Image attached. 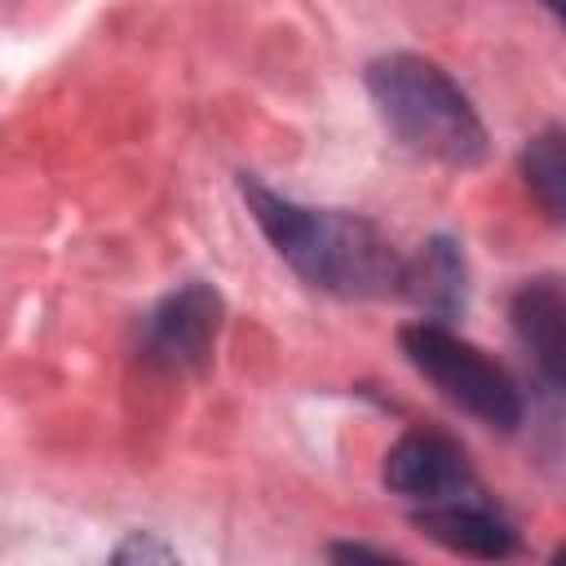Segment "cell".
<instances>
[{
	"instance_id": "cell-1",
	"label": "cell",
	"mask_w": 566,
	"mask_h": 566,
	"mask_svg": "<svg viewBox=\"0 0 566 566\" xmlns=\"http://www.w3.org/2000/svg\"><path fill=\"white\" fill-rule=\"evenodd\" d=\"M239 195L274 252L314 287L336 296H389L402 283L398 248L363 217L336 208H301L274 195L252 172L239 177Z\"/></svg>"
},
{
	"instance_id": "cell-2",
	"label": "cell",
	"mask_w": 566,
	"mask_h": 566,
	"mask_svg": "<svg viewBox=\"0 0 566 566\" xmlns=\"http://www.w3.org/2000/svg\"><path fill=\"white\" fill-rule=\"evenodd\" d=\"M367 93L394 137L451 168H473L486 155V128L464 88L420 53H385L367 66Z\"/></svg>"
},
{
	"instance_id": "cell-3",
	"label": "cell",
	"mask_w": 566,
	"mask_h": 566,
	"mask_svg": "<svg viewBox=\"0 0 566 566\" xmlns=\"http://www.w3.org/2000/svg\"><path fill=\"white\" fill-rule=\"evenodd\" d=\"M407 363L433 380L455 407H464L469 416H478L491 429H517L522 424V394L513 385V376L486 358L478 345H469L464 336H455L451 327H442L438 318H420L407 323L398 332Z\"/></svg>"
},
{
	"instance_id": "cell-4",
	"label": "cell",
	"mask_w": 566,
	"mask_h": 566,
	"mask_svg": "<svg viewBox=\"0 0 566 566\" xmlns=\"http://www.w3.org/2000/svg\"><path fill=\"white\" fill-rule=\"evenodd\" d=\"M385 486L411 504H442V500L473 491L478 482H473V469H469L460 442H451L447 433L420 429L389 447Z\"/></svg>"
},
{
	"instance_id": "cell-5",
	"label": "cell",
	"mask_w": 566,
	"mask_h": 566,
	"mask_svg": "<svg viewBox=\"0 0 566 566\" xmlns=\"http://www.w3.org/2000/svg\"><path fill=\"white\" fill-rule=\"evenodd\" d=\"M221 327V296L208 283H186L146 318V354L164 367H199Z\"/></svg>"
},
{
	"instance_id": "cell-6",
	"label": "cell",
	"mask_w": 566,
	"mask_h": 566,
	"mask_svg": "<svg viewBox=\"0 0 566 566\" xmlns=\"http://www.w3.org/2000/svg\"><path fill=\"white\" fill-rule=\"evenodd\" d=\"M411 522L442 548L460 553V557H509L517 548V531L513 522L491 504L482 500V491H464L455 500H442V504H420L411 513Z\"/></svg>"
},
{
	"instance_id": "cell-7",
	"label": "cell",
	"mask_w": 566,
	"mask_h": 566,
	"mask_svg": "<svg viewBox=\"0 0 566 566\" xmlns=\"http://www.w3.org/2000/svg\"><path fill=\"white\" fill-rule=\"evenodd\" d=\"M509 314H513V332L531 349L539 376L548 385H562V367H566V301H562L557 279L522 283Z\"/></svg>"
},
{
	"instance_id": "cell-8",
	"label": "cell",
	"mask_w": 566,
	"mask_h": 566,
	"mask_svg": "<svg viewBox=\"0 0 566 566\" xmlns=\"http://www.w3.org/2000/svg\"><path fill=\"white\" fill-rule=\"evenodd\" d=\"M398 292L429 314H451L464 301V256L451 239H429L411 261H402Z\"/></svg>"
},
{
	"instance_id": "cell-9",
	"label": "cell",
	"mask_w": 566,
	"mask_h": 566,
	"mask_svg": "<svg viewBox=\"0 0 566 566\" xmlns=\"http://www.w3.org/2000/svg\"><path fill=\"white\" fill-rule=\"evenodd\" d=\"M522 172L531 195L544 203L548 217H562L566 203V159H562V128H544L526 150H522Z\"/></svg>"
},
{
	"instance_id": "cell-10",
	"label": "cell",
	"mask_w": 566,
	"mask_h": 566,
	"mask_svg": "<svg viewBox=\"0 0 566 566\" xmlns=\"http://www.w3.org/2000/svg\"><path fill=\"white\" fill-rule=\"evenodd\" d=\"M177 553L168 548V544H159V539H150V535H128L119 548H115V562H172Z\"/></svg>"
},
{
	"instance_id": "cell-11",
	"label": "cell",
	"mask_w": 566,
	"mask_h": 566,
	"mask_svg": "<svg viewBox=\"0 0 566 566\" xmlns=\"http://www.w3.org/2000/svg\"><path fill=\"white\" fill-rule=\"evenodd\" d=\"M327 553H332V557H345V562H389V553L367 548V544H332Z\"/></svg>"
}]
</instances>
